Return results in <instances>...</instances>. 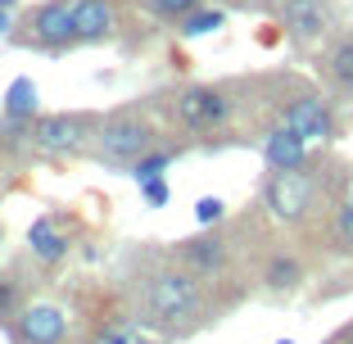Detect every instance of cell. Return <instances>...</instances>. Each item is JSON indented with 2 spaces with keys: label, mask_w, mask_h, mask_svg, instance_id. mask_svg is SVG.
Segmentation results:
<instances>
[{
  "label": "cell",
  "mask_w": 353,
  "mask_h": 344,
  "mask_svg": "<svg viewBox=\"0 0 353 344\" xmlns=\"http://www.w3.org/2000/svg\"><path fill=\"white\" fill-rule=\"evenodd\" d=\"M136 317L150 331L163 335H190L208 322V299L195 272H186L181 263H150L141 272L136 285Z\"/></svg>",
  "instance_id": "1"
},
{
  "label": "cell",
  "mask_w": 353,
  "mask_h": 344,
  "mask_svg": "<svg viewBox=\"0 0 353 344\" xmlns=\"http://www.w3.org/2000/svg\"><path fill=\"white\" fill-rule=\"evenodd\" d=\"M322 159H308L303 168H285V172H268L263 181V209L285 227H303L312 213L322 209V190L331 181L322 177Z\"/></svg>",
  "instance_id": "2"
},
{
  "label": "cell",
  "mask_w": 353,
  "mask_h": 344,
  "mask_svg": "<svg viewBox=\"0 0 353 344\" xmlns=\"http://www.w3.org/2000/svg\"><path fill=\"white\" fill-rule=\"evenodd\" d=\"M159 145V127L150 123L141 109H114L109 118L95 123V136H91V150L86 154L104 168H132L136 159L145 154V150Z\"/></svg>",
  "instance_id": "3"
},
{
  "label": "cell",
  "mask_w": 353,
  "mask_h": 344,
  "mask_svg": "<svg viewBox=\"0 0 353 344\" xmlns=\"http://www.w3.org/2000/svg\"><path fill=\"white\" fill-rule=\"evenodd\" d=\"M95 114H37L28 127V154L37 159H77L91 150V136H95Z\"/></svg>",
  "instance_id": "4"
},
{
  "label": "cell",
  "mask_w": 353,
  "mask_h": 344,
  "mask_svg": "<svg viewBox=\"0 0 353 344\" xmlns=\"http://www.w3.org/2000/svg\"><path fill=\"white\" fill-rule=\"evenodd\" d=\"M168 114L181 132H195V136H213L231 123L236 114V100H231L227 86H213V82H190L181 91H172L168 100Z\"/></svg>",
  "instance_id": "5"
},
{
  "label": "cell",
  "mask_w": 353,
  "mask_h": 344,
  "mask_svg": "<svg viewBox=\"0 0 353 344\" xmlns=\"http://www.w3.org/2000/svg\"><path fill=\"white\" fill-rule=\"evenodd\" d=\"M19 45L28 50H41V54H63L73 41V0H41V5H32L28 14H19L10 32Z\"/></svg>",
  "instance_id": "6"
},
{
  "label": "cell",
  "mask_w": 353,
  "mask_h": 344,
  "mask_svg": "<svg viewBox=\"0 0 353 344\" xmlns=\"http://www.w3.org/2000/svg\"><path fill=\"white\" fill-rule=\"evenodd\" d=\"M276 123L294 127L308 145H335V141H340V114H335V100H326L322 91H308V86H299L290 100H281V105H276Z\"/></svg>",
  "instance_id": "7"
},
{
  "label": "cell",
  "mask_w": 353,
  "mask_h": 344,
  "mask_svg": "<svg viewBox=\"0 0 353 344\" xmlns=\"http://www.w3.org/2000/svg\"><path fill=\"white\" fill-rule=\"evenodd\" d=\"M5 331H10V344H63L68 340V313L54 303H23Z\"/></svg>",
  "instance_id": "8"
},
{
  "label": "cell",
  "mask_w": 353,
  "mask_h": 344,
  "mask_svg": "<svg viewBox=\"0 0 353 344\" xmlns=\"http://www.w3.org/2000/svg\"><path fill=\"white\" fill-rule=\"evenodd\" d=\"M276 5L281 32L294 45H317L331 32V5L326 0H272Z\"/></svg>",
  "instance_id": "9"
},
{
  "label": "cell",
  "mask_w": 353,
  "mask_h": 344,
  "mask_svg": "<svg viewBox=\"0 0 353 344\" xmlns=\"http://www.w3.org/2000/svg\"><path fill=\"white\" fill-rule=\"evenodd\" d=\"M172 259L181 263L186 272H195L199 281H208V276H222L231 263V245L222 231H204V236H190V240H176Z\"/></svg>",
  "instance_id": "10"
},
{
  "label": "cell",
  "mask_w": 353,
  "mask_h": 344,
  "mask_svg": "<svg viewBox=\"0 0 353 344\" xmlns=\"http://www.w3.org/2000/svg\"><path fill=\"white\" fill-rule=\"evenodd\" d=\"M123 0H73V41L77 45H100L114 41Z\"/></svg>",
  "instance_id": "11"
},
{
  "label": "cell",
  "mask_w": 353,
  "mask_h": 344,
  "mask_svg": "<svg viewBox=\"0 0 353 344\" xmlns=\"http://www.w3.org/2000/svg\"><path fill=\"white\" fill-rule=\"evenodd\" d=\"M263 163H268V172H285V168H303L312 159V150H308V141H303L294 127H285V123H276V127H268V136H263Z\"/></svg>",
  "instance_id": "12"
},
{
  "label": "cell",
  "mask_w": 353,
  "mask_h": 344,
  "mask_svg": "<svg viewBox=\"0 0 353 344\" xmlns=\"http://www.w3.org/2000/svg\"><path fill=\"white\" fill-rule=\"evenodd\" d=\"M28 250H32V259H37V263L54 267V263L68 259V250H73V245H68V231H63L54 218H37L28 227Z\"/></svg>",
  "instance_id": "13"
},
{
  "label": "cell",
  "mask_w": 353,
  "mask_h": 344,
  "mask_svg": "<svg viewBox=\"0 0 353 344\" xmlns=\"http://www.w3.org/2000/svg\"><path fill=\"white\" fill-rule=\"evenodd\" d=\"M86 344H159L141 317H104L91 326Z\"/></svg>",
  "instance_id": "14"
},
{
  "label": "cell",
  "mask_w": 353,
  "mask_h": 344,
  "mask_svg": "<svg viewBox=\"0 0 353 344\" xmlns=\"http://www.w3.org/2000/svg\"><path fill=\"white\" fill-rule=\"evenodd\" d=\"M322 77L340 95H353V37H340L322 50Z\"/></svg>",
  "instance_id": "15"
},
{
  "label": "cell",
  "mask_w": 353,
  "mask_h": 344,
  "mask_svg": "<svg viewBox=\"0 0 353 344\" xmlns=\"http://www.w3.org/2000/svg\"><path fill=\"white\" fill-rule=\"evenodd\" d=\"M37 109H41V91H37V82H32V77L10 82V91H5V114H0V118L32 123V118H37Z\"/></svg>",
  "instance_id": "16"
},
{
  "label": "cell",
  "mask_w": 353,
  "mask_h": 344,
  "mask_svg": "<svg viewBox=\"0 0 353 344\" xmlns=\"http://www.w3.org/2000/svg\"><path fill=\"white\" fill-rule=\"evenodd\" d=\"M222 23H227V10H204V5H199V10H190L186 19L176 23V32H181L186 41H195V37H208V32H218Z\"/></svg>",
  "instance_id": "17"
},
{
  "label": "cell",
  "mask_w": 353,
  "mask_h": 344,
  "mask_svg": "<svg viewBox=\"0 0 353 344\" xmlns=\"http://www.w3.org/2000/svg\"><path fill=\"white\" fill-rule=\"evenodd\" d=\"M263 281L272 285V290H294V285L303 281V263L299 259H285V254H276V259L268 263V276Z\"/></svg>",
  "instance_id": "18"
},
{
  "label": "cell",
  "mask_w": 353,
  "mask_h": 344,
  "mask_svg": "<svg viewBox=\"0 0 353 344\" xmlns=\"http://www.w3.org/2000/svg\"><path fill=\"white\" fill-rule=\"evenodd\" d=\"M136 5H141V10L150 14V19H159V23H181L186 19L190 10H199V5H204V0H136Z\"/></svg>",
  "instance_id": "19"
},
{
  "label": "cell",
  "mask_w": 353,
  "mask_h": 344,
  "mask_svg": "<svg viewBox=\"0 0 353 344\" xmlns=\"http://www.w3.org/2000/svg\"><path fill=\"white\" fill-rule=\"evenodd\" d=\"M176 159V150H168V145H154V150H145V154L136 159L132 168H127V172H132L136 181H145V177H163V168L172 163Z\"/></svg>",
  "instance_id": "20"
},
{
  "label": "cell",
  "mask_w": 353,
  "mask_h": 344,
  "mask_svg": "<svg viewBox=\"0 0 353 344\" xmlns=\"http://www.w3.org/2000/svg\"><path fill=\"white\" fill-rule=\"evenodd\" d=\"M23 308V285L19 276H0V326H10Z\"/></svg>",
  "instance_id": "21"
},
{
  "label": "cell",
  "mask_w": 353,
  "mask_h": 344,
  "mask_svg": "<svg viewBox=\"0 0 353 344\" xmlns=\"http://www.w3.org/2000/svg\"><path fill=\"white\" fill-rule=\"evenodd\" d=\"M331 236H335V245H340V254H353V199L335 209V218H331Z\"/></svg>",
  "instance_id": "22"
},
{
  "label": "cell",
  "mask_w": 353,
  "mask_h": 344,
  "mask_svg": "<svg viewBox=\"0 0 353 344\" xmlns=\"http://www.w3.org/2000/svg\"><path fill=\"white\" fill-rule=\"evenodd\" d=\"M222 218H227V204H222L218 195H208V199L195 204V222H199V227H218Z\"/></svg>",
  "instance_id": "23"
},
{
  "label": "cell",
  "mask_w": 353,
  "mask_h": 344,
  "mask_svg": "<svg viewBox=\"0 0 353 344\" xmlns=\"http://www.w3.org/2000/svg\"><path fill=\"white\" fill-rule=\"evenodd\" d=\"M141 186V199H145L150 209H163L168 204V181L163 177H145V181H136Z\"/></svg>",
  "instance_id": "24"
},
{
  "label": "cell",
  "mask_w": 353,
  "mask_h": 344,
  "mask_svg": "<svg viewBox=\"0 0 353 344\" xmlns=\"http://www.w3.org/2000/svg\"><path fill=\"white\" fill-rule=\"evenodd\" d=\"M19 23V0H0V37H10Z\"/></svg>",
  "instance_id": "25"
},
{
  "label": "cell",
  "mask_w": 353,
  "mask_h": 344,
  "mask_svg": "<svg viewBox=\"0 0 353 344\" xmlns=\"http://www.w3.org/2000/svg\"><path fill=\"white\" fill-rule=\"evenodd\" d=\"M326 344H344V340H326Z\"/></svg>",
  "instance_id": "26"
},
{
  "label": "cell",
  "mask_w": 353,
  "mask_h": 344,
  "mask_svg": "<svg viewBox=\"0 0 353 344\" xmlns=\"http://www.w3.org/2000/svg\"><path fill=\"white\" fill-rule=\"evenodd\" d=\"M281 344H294V340H281Z\"/></svg>",
  "instance_id": "27"
},
{
  "label": "cell",
  "mask_w": 353,
  "mask_h": 344,
  "mask_svg": "<svg viewBox=\"0 0 353 344\" xmlns=\"http://www.w3.org/2000/svg\"><path fill=\"white\" fill-rule=\"evenodd\" d=\"M0 240H5V231H0Z\"/></svg>",
  "instance_id": "28"
}]
</instances>
